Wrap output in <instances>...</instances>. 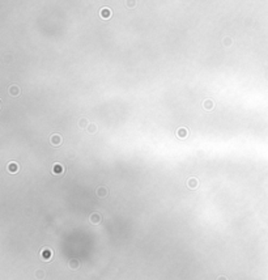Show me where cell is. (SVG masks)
Instances as JSON below:
<instances>
[{
	"label": "cell",
	"instance_id": "obj_1",
	"mask_svg": "<svg viewBox=\"0 0 268 280\" xmlns=\"http://www.w3.org/2000/svg\"><path fill=\"white\" fill-rule=\"evenodd\" d=\"M50 144L52 145V147H60L62 144H63V138H62L60 133H51L50 135Z\"/></svg>",
	"mask_w": 268,
	"mask_h": 280
},
{
	"label": "cell",
	"instance_id": "obj_2",
	"mask_svg": "<svg viewBox=\"0 0 268 280\" xmlns=\"http://www.w3.org/2000/svg\"><path fill=\"white\" fill-rule=\"evenodd\" d=\"M64 173H66V168H64V165H62L60 162H55L54 165H52L51 174H54V175H64Z\"/></svg>",
	"mask_w": 268,
	"mask_h": 280
},
{
	"label": "cell",
	"instance_id": "obj_3",
	"mask_svg": "<svg viewBox=\"0 0 268 280\" xmlns=\"http://www.w3.org/2000/svg\"><path fill=\"white\" fill-rule=\"evenodd\" d=\"M175 135L179 139H186L187 136H190V130L187 127H179L175 131Z\"/></svg>",
	"mask_w": 268,
	"mask_h": 280
},
{
	"label": "cell",
	"instance_id": "obj_4",
	"mask_svg": "<svg viewBox=\"0 0 268 280\" xmlns=\"http://www.w3.org/2000/svg\"><path fill=\"white\" fill-rule=\"evenodd\" d=\"M203 109L205 110V111H212V110L215 109V101L211 100V98H207V100L203 101Z\"/></svg>",
	"mask_w": 268,
	"mask_h": 280
},
{
	"label": "cell",
	"instance_id": "obj_5",
	"mask_svg": "<svg viewBox=\"0 0 268 280\" xmlns=\"http://www.w3.org/2000/svg\"><path fill=\"white\" fill-rule=\"evenodd\" d=\"M96 195L98 196V198H106V196L109 195V189H107L106 186H98V187L96 189Z\"/></svg>",
	"mask_w": 268,
	"mask_h": 280
},
{
	"label": "cell",
	"instance_id": "obj_6",
	"mask_svg": "<svg viewBox=\"0 0 268 280\" xmlns=\"http://www.w3.org/2000/svg\"><path fill=\"white\" fill-rule=\"evenodd\" d=\"M8 93L9 96H12V97H17V96L21 94V89H20L19 85L13 84V85H9L8 87Z\"/></svg>",
	"mask_w": 268,
	"mask_h": 280
},
{
	"label": "cell",
	"instance_id": "obj_7",
	"mask_svg": "<svg viewBox=\"0 0 268 280\" xmlns=\"http://www.w3.org/2000/svg\"><path fill=\"white\" fill-rule=\"evenodd\" d=\"M186 185H187V187H188L190 190H195V189L199 187V180H197V178H195V177H191V178H188V180H187Z\"/></svg>",
	"mask_w": 268,
	"mask_h": 280
},
{
	"label": "cell",
	"instance_id": "obj_8",
	"mask_svg": "<svg viewBox=\"0 0 268 280\" xmlns=\"http://www.w3.org/2000/svg\"><path fill=\"white\" fill-rule=\"evenodd\" d=\"M99 16H101V19H103V20H109L110 17H111V9H110L109 7H102L101 11H99Z\"/></svg>",
	"mask_w": 268,
	"mask_h": 280
},
{
	"label": "cell",
	"instance_id": "obj_9",
	"mask_svg": "<svg viewBox=\"0 0 268 280\" xmlns=\"http://www.w3.org/2000/svg\"><path fill=\"white\" fill-rule=\"evenodd\" d=\"M52 255H54V253H52V251L50 250V249H47V248H46V249H43V250L41 251V257H42V259H43V261H46V262H49L50 259L52 258Z\"/></svg>",
	"mask_w": 268,
	"mask_h": 280
},
{
	"label": "cell",
	"instance_id": "obj_10",
	"mask_svg": "<svg viewBox=\"0 0 268 280\" xmlns=\"http://www.w3.org/2000/svg\"><path fill=\"white\" fill-rule=\"evenodd\" d=\"M89 219H90V223H92V224H94V225H97V224H99V223L102 221V216L99 215L98 212H93V213L90 215V217H89Z\"/></svg>",
	"mask_w": 268,
	"mask_h": 280
},
{
	"label": "cell",
	"instance_id": "obj_11",
	"mask_svg": "<svg viewBox=\"0 0 268 280\" xmlns=\"http://www.w3.org/2000/svg\"><path fill=\"white\" fill-rule=\"evenodd\" d=\"M7 169H8V171H9V173L14 174V173H17V171H19L20 166H19V164H17V162H14V161H12V162H9L8 165H7Z\"/></svg>",
	"mask_w": 268,
	"mask_h": 280
},
{
	"label": "cell",
	"instance_id": "obj_12",
	"mask_svg": "<svg viewBox=\"0 0 268 280\" xmlns=\"http://www.w3.org/2000/svg\"><path fill=\"white\" fill-rule=\"evenodd\" d=\"M221 45H222V47L228 49V47H230L233 45V38H232V37H224V38H222Z\"/></svg>",
	"mask_w": 268,
	"mask_h": 280
},
{
	"label": "cell",
	"instance_id": "obj_13",
	"mask_svg": "<svg viewBox=\"0 0 268 280\" xmlns=\"http://www.w3.org/2000/svg\"><path fill=\"white\" fill-rule=\"evenodd\" d=\"M89 125H90V123H89V120H88L86 118H84V117L80 118V120H79V127L80 128H82V130L85 128V130H86V128L89 127Z\"/></svg>",
	"mask_w": 268,
	"mask_h": 280
},
{
	"label": "cell",
	"instance_id": "obj_14",
	"mask_svg": "<svg viewBox=\"0 0 268 280\" xmlns=\"http://www.w3.org/2000/svg\"><path fill=\"white\" fill-rule=\"evenodd\" d=\"M88 133H90V135H94V133H97V131H98V126L96 125V123H90L89 125V127L86 128Z\"/></svg>",
	"mask_w": 268,
	"mask_h": 280
},
{
	"label": "cell",
	"instance_id": "obj_15",
	"mask_svg": "<svg viewBox=\"0 0 268 280\" xmlns=\"http://www.w3.org/2000/svg\"><path fill=\"white\" fill-rule=\"evenodd\" d=\"M79 267H80L79 259H71L69 261V268L71 270H79Z\"/></svg>",
	"mask_w": 268,
	"mask_h": 280
},
{
	"label": "cell",
	"instance_id": "obj_16",
	"mask_svg": "<svg viewBox=\"0 0 268 280\" xmlns=\"http://www.w3.org/2000/svg\"><path fill=\"white\" fill-rule=\"evenodd\" d=\"M36 277H37V279H39V280L43 279V277H45V271H43V270H38V271L36 272Z\"/></svg>",
	"mask_w": 268,
	"mask_h": 280
},
{
	"label": "cell",
	"instance_id": "obj_17",
	"mask_svg": "<svg viewBox=\"0 0 268 280\" xmlns=\"http://www.w3.org/2000/svg\"><path fill=\"white\" fill-rule=\"evenodd\" d=\"M126 6L128 7V8H134V7H136V1H127Z\"/></svg>",
	"mask_w": 268,
	"mask_h": 280
},
{
	"label": "cell",
	"instance_id": "obj_18",
	"mask_svg": "<svg viewBox=\"0 0 268 280\" xmlns=\"http://www.w3.org/2000/svg\"><path fill=\"white\" fill-rule=\"evenodd\" d=\"M217 280H228V279L225 276H219V277H217Z\"/></svg>",
	"mask_w": 268,
	"mask_h": 280
}]
</instances>
